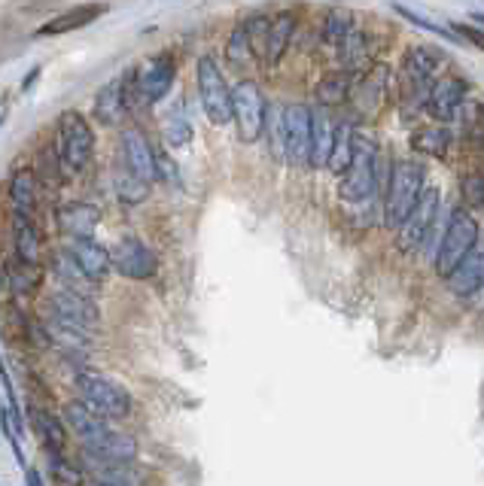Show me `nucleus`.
Wrapping results in <instances>:
<instances>
[{
	"instance_id": "dca6fc26",
	"label": "nucleus",
	"mask_w": 484,
	"mask_h": 486,
	"mask_svg": "<svg viewBox=\"0 0 484 486\" xmlns=\"http://www.w3.org/2000/svg\"><path fill=\"white\" fill-rule=\"evenodd\" d=\"M64 253L74 258V265L80 267L92 283L107 280L110 271H114V265H110V249L101 247L98 240H71Z\"/></svg>"
},
{
	"instance_id": "f257e3e1",
	"label": "nucleus",
	"mask_w": 484,
	"mask_h": 486,
	"mask_svg": "<svg viewBox=\"0 0 484 486\" xmlns=\"http://www.w3.org/2000/svg\"><path fill=\"white\" fill-rule=\"evenodd\" d=\"M92 155H94V131L89 119L76 110H64L55 125V161L62 177L64 173L85 170Z\"/></svg>"
},
{
	"instance_id": "4468645a",
	"label": "nucleus",
	"mask_w": 484,
	"mask_h": 486,
	"mask_svg": "<svg viewBox=\"0 0 484 486\" xmlns=\"http://www.w3.org/2000/svg\"><path fill=\"white\" fill-rule=\"evenodd\" d=\"M311 116L314 110L305 103L283 107V131H287V161L296 168H308L311 159Z\"/></svg>"
},
{
	"instance_id": "9d476101",
	"label": "nucleus",
	"mask_w": 484,
	"mask_h": 486,
	"mask_svg": "<svg viewBox=\"0 0 484 486\" xmlns=\"http://www.w3.org/2000/svg\"><path fill=\"white\" fill-rule=\"evenodd\" d=\"M110 265H114L116 274H123L125 280H150L159 271V258L141 238L128 234V238H119L110 249Z\"/></svg>"
},
{
	"instance_id": "79ce46f5",
	"label": "nucleus",
	"mask_w": 484,
	"mask_h": 486,
	"mask_svg": "<svg viewBox=\"0 0 484 486\" xmlns=\"http://www.w3.org/2000/svg\"><path fill=\"white\" fill-rule=\"evenodd\" d=\"M454 37H463V40H469L475 49H484V31L479 28H472V24H460V22H454Z\"/></svg>"
},
{
	"instance_id": "1a4fd4ad",
	"label": "nucleus",
	"mask_w": 484,
	"mask_h": 486,
	"mask_svg": "<svg viewBox=\"0 0 484 486\" xmlns=\"http://www.w3.org/2000/svg\"><path fill=\"white\" fill-rule=\"evenodd\" d=\"M475 243H479V222H475V216L457 210V213L451 216V222H448L442 243H439L436 274H439V277H448V274H451L454 267L472 253Z\"/></svg>"
},
{
	"instance_id": "49530a36",
	"label": "nucleus",
	"mask_w": 484,
	"mask_h": 486,
	"mask_svg": "<svg viewBox=\"0 0 484 486\" xmlns=\"http://www.w3.org/2000/svg\"><path fill=\"white\" fill-rule=\"evenodd\" d=\"M92 486H104V483H92Z\"/></svg>"
},
{
	"instance_id": "a19ab883",
	"label": "nucleus",
	"mask_w": 484,
	"mask_h": 486,
	"mask_svg": "<svg viewBox=\"0 0 484 486\" xmlns=\"http://www.w3.org/2000/svg\"><path fill=\"white\" fill-rule=\"evenodd\" d=\"M481 112H484L481 103H475V101L466 98V101L460 103V107L454 110V116H451V119H454V122H460V125H472L475 119H481Z\"/></svg>"
},
{
	"instance_id": "e433bc0d",
	"label": "nucleus",
	"mask_w": 484,
	"mask_h": 486,
	"mask_svg": "<svg viewBox=\"0 0 484 486\" xmlns=\"http://www.w3.org/2000/svg\"><path fill=\"white\" fill-rule=\"evenodd\" d=\"M189 137H193V125H189V116H183V110H171L165 116V141L180 150V146L189 143Z\"/></svg>"
},
{
	"instance_id": "473e14b6",
	"label": "nucleus",
	"mask_w": 484,
	"mask_h": 486,
	"mask_svg": "<svg viewBox=\"0 0 484 486\" xmlns=\"http://www.w3.org/2000/svg\"><path fill=\"white\" fill-rule=\"evenodd\" d=\"M226 58H229V64H235V67H250V64H253L256 52H253V46H250V37H247L244 24H238V28L229 34Z\"/></svg>"
},
{
	"instance_id": "6e6552de",
	"label": "nucleus",
	"mask_w": 484,
	"mask_h": 486,
	"mask_svg": "<svg viewBox=\"0 0 484 486\" xmlns=\"http://www.w3.org/2000/svg\"><path fill=\"white\" fill-rule=\"evenodd\" d=\"M268 103L265 94L253 80H241L232 89V119H235L241 143H256L265 134Z\"/></svg>"
},
{
	"instance_id": "2eb2a0df",
	"label": "nucleus",
	"mask_w": 484,
	"mask_h": 486,
	"mask_svg": "<svg viewBox=\"0 0 484 486\" xmlns=\"http://www.w3.org/2000/svg\"><path fill=\"white\" fill-rule=\"evenodd\" d=\"M390 80H393V73H390V67H387V64L369 67L357 89H351L353 107H357L360 116H378V112L384 110L387 94H390Z\"/></svg>"
},
{
	"instance_id": "412c9836",
	"label": "nucleus",
	"mask_w": 484,
	"mask_h": 486,
	"mask_svg": "<svg viewBox=\"0 0 484 486\" xmlns=\"http://www.w3.org/2000/svg\"><path fill=\"white\" fill-rule=\"evenodd\" d=\"M125 76L101 85L98 94H94V119L104 122V125H116V122L125 119Z\"/></svg>"
},
{
	"instance_id": "39448f33",
	"label": "nucleus",
	"mask_w": 484,
	"mask_h": 486,
	"mask_svg": "<svg viewBox=\"0 0 484 486\" xmlns=\"http://www.w3.org/2000/svg\"><path fill=\"white\" fill-rule=\"evenodd\" d=\"M423 189V168L418 161H396L390 170V182H387V201H384V225L387 228H400L405 216L414 210L420 201Z\"/></svg>"
},
{
	"instance_id": "c756f323",
	"label": "nucleus",
	"mask_w": 484,
	"mask_h": 486,
	"mask_svg": "<svg viewBox=\"0 0 484 486\" xmlns=\"http://www.w3.org/2000/svg\"><path fill=\"white\" fill-rule=\"evenodd\" d=\"M411 146L423 155H433V159H442L451 146V134L448 128H439V125H430V128H420V131L411 134Z\"/></svg>"
},
{
	"instance_id": "72a5a7b5",
	"label": "nucleus",
	"mask_w": 484,
	"mask_h": 486,
	"mask_svg": "<svg viewBox=\"0 0 484 486\" xmlns=\"http://www.w3.org/2000/svg\"><path fill=\"white\" fill-rule=\"evenodd\" d=\"M265 131H268V141H272V152L278 161H287V131H283V107H268V116H265Z\"/></svg>"
},
{
	"instance_id": "423d86ee",
	"label": "nucleus",
	"mask_w": 484,
	"mask_h": 486,
	"mask_svg": "<svg viewBox=\"0 0 484 486\" xmlns=\"http://www.w3.org/2000/svg\"><path fill=\"white\" fill-rule=\"evenodd\" d=\"M378 186V146L371 137L357 134L353 137V155L348 170L341 173V198L348 204H362L369 201L371 192Z\"/></svg>"
},
{
	"instance_id": "cd10ccee",
	"label": "nucleus",
	"mask_w": 484,
	"mask_h": 486,
	"mask_svg": "<svg viewBox=\"0 0 484 486\" xmlns=\"http://www.w3.org/2000/svg\"><path fill=\"white\" fill-rule=\"evenodd\" d=\"M52 274L58 277L62 289H71V292H80V295H89L94 289V283L74 265V258L67 253H58L55 258H52Z\"/></svg>"
},
{
	"instance_id": "f3484780",
	"label": "nucleus",
	"mask_w": 484,
	"mask_h": 486,
	"mask_svg": "<svg viewBox=\"0 0 484 486\" xmlns=\"http://www.w3.org/2000/svg\"><path fill=\"white\" fill-rule=\"evenodd\" d=\"M58 225L71 240H94V231L101 225V210L94 204L71 201L58 210Z\"/></svg>"
},
{
	"instance_id": "0eeeda50",
	"label": "nucleus",
	"mask_w": 484,
	"mask_h": 486,
	"mask_svg": "<svg viewBox=\"0 0 484 486\" xmlns=\"http://www.w3.org/2000/svg\"><path fill=\"white\" fill-rule=\"evenodd\" d=\"M195 85H198V98H202L204 116L213 122V125H229L232 122V89L226 83V76L217 67V61L211 55H202L195 64Z\"/></svg>"
},
{
	"instance_id": "c9c22d12",
	"label": "nucleus",
	"mask_w": 484,
	"mask_h": 486,
	"mask_svg": "<svg viewBox=\"0 0 484 486\" xmlns=\"http://www.w3.org/2000/svg\"><path fill=\"white\" fill-rule=\"evenodd\" d=\"M37 429L43 441H46L49 456H62L64 450V423H58L55 416H49L46 411H37Z\"/></svg>"
},
{
	"instance_id": "393cba45",
	"label": "nucleus",
	"mask_w": 484,
	"mask_h": 486,
	"mask_svg": "<svg viewBox=\"0 0 484 486\" xmlns=\"http://www.w3.org/2000/svg\"><path fill=\"white\" fill-rule=\"evenodd\" d=\"M85 468H92L94 483L104 486H143L141 471L134 465H107V462H94V459L85 456Z\"/></svg>"
},
{
	"instance_id": "f03ea898",
	"label": "nucleus",
	"mask_w": 484,
	"mask_h": 486,
	"mask_svg": "<svg viewBox=\"0 0 484 486\" xmlns=\"http://www.w3.org/2000/svg\"><path fill=\"white\" fill-rule=\"evenodd\" d=\"M177 64L171 55H153L141 67L125 76V107L132 110H150L153 103L165 101L171 85H174Z\"/></svg>"
},
{
	"instance_id": "4c0bfd02",
	"label": "nucleus",
	"mask_w": 484,
	"mask_h": 486,
	"mask_svg": "<svg viewBox=\"0 0 484 486\" xmlns=\"http://www.w3.org/2000/svg\"><path fill=\"white\" fill-rule=\"evenodd\" d=\"M34 286H37V267H28V265H22L15 271H10V289L13 292H31Z\"/></svg>"
},
{
	"instance_id": "5701e85b",
	"label": "nucleus",
	"mask_w": 484,
	"mask_h": 486,
	"mask_svg": "<svg viewBox=\"0 0 484 486\" xmlns=\"http://www.w3.org/2000/svg\"><path fill=\"white\" fill-rule=\"evenodd\" d=\"M10 204H13V213L19 216H28L34 219V210H37V195H40V186H37V173L34 170H15L13 180H10Z\"/></svg>"
},
{
	"instance_id": "58836bf2",
	"label": "nucleus",
	"mask_w": 484,
	"mask_h": 486,
	"mask_svg": "<svg viewBox=\"0 0 484 486\" xmlns=\"http://www.w3.org/2000/svg\"><path fill=\"white\" fill-rule=\"evenodd\" d=\"M396 13L402 15V19H409L414 28H420V31H430V34H436V37H445V40H454V34L451 31H445V28H439V24H433V22H427L423 15H418V13H411V10H405V6H393Z\"/></svg>"
},
{
	"instance_id": "9b49d317",
	"label": "nucleus",
	"mask_w": 484,
	"mask_h": 486,
	"mask_svg": "<svg viewBox=\"0 0 484 486\" xmlns=\"http://www.w3.org/2000/svg\"><path fill=\"white\" fill-rule=\"evenodd\" d=\"M439 207H442V195H439V189L427 186L420 195V201L414 204V210L405 216V222L400 225V249L402 253H414V249L423 247V240H427L430 234V225L436 222V213Z\"/></svg>"
},
{
	"instance_id": "bb28decb",
	"label": "nucleus",
	"mask_w": 484,
	"mask_h": 486,
	"mask_svg": "<svg viewBox=\"0 0 484 486\" xmlns=\"http://www.w3.org/2000/svg\"><path fill=\"white\" fill-rule=\"evenodd\" d=\"M101 13H104V6H76V10L58 15V19H52L49 24H43L37 31V37H55V34L76 31V28H83V24H89L92 19H98Z\"/></svg>"
},
{
	"instance_id": "aec40b11",
	"label": "nucleus",
	"mask_w": 484,
	"mask_h": 486,
	"mask_svg": "<svg viewBox=\"0 0 484 486\" xmlns=\"http://www.w3.org/2000/svg\"><path fill=\"white\" fill-rule=\"evenodd\" d=\"M332 143H335V122L326 110H317L311 116V168H326L332 155Z\"/></svg>"
},
{
	"instance_id": "c03bdc74",
	"label": "nucleus",
	"mask_w": 484,
	"mask_h": 486,
	"mask_svg": "<svg viewBox=\"0 0 484 486\" xmlns=\"http://www.w3.org/2000/svg\"><path fill=\"white\" fill-rule=\"evenodd\" d=\"M37 76H40V67H31V73H28V80L22 83V89H31V85H34V80H37Z\"/></svg>"
},
{
	"instance_id": "2f4dec72",
	"label": "nucleus",
	"mask_w": 484,
	"mask_h": 486,
	"mask_svg": "<svg viewBox=\"0 0 484 486\" xmlns=\"http://www.w3.org/2000/svg\"><path fill=\"white\" fill-rule=\"evenodd\" d=\"M351 31H353L351 10H341V6H335V10L326 15V22H323V43H326V46H332V49H339Z\"/></svg>"
},
{
	"instance_id": "a878e982",
	"label": "nucleus",
	"mask_w": 484,
	"mask_h": 486,
	"mask_svg": "<svg viewBox=\"0 0 484 486\" xmlns=\"http://www.w3.org/2000/svg\"><path fill=\"white\" fill-rule=\"evenodd\" d=\"M339 55H341V64H344V71H348V76L366 71V67H369V37H366V31L353 28L339 46Z\"/></svg>"
},
{
	"instance_id": "20e7f679",
	"label": "nucleus",
	"mask_w": 484,
	"mask_h": 486,
	"mask_svg": "<svg viewBox=\"0 0 484 486\" xmlns=\"http://www.w3.org/2000/svg\"><path fill=\"white\" fill-rule=\"evenodd\" d=\"M76 402L85 404L94 416L101 420H125L134 411V402L128 395V389L116 380L98 374V371H83L76 377Z\"/></svg>"
},
{
	"instance_id": "f704fd0d",
	"label": "nucleus",
	"mask_w": 484,
	"mask_h": 486,
	"mask_svg": "<svg viewBox=\"0 0 484 486\" xmlns=\"http://www.w3.org/2000/svg\"><path fill=\"white\" fill-rule=\"evenodd\" d=\"M114 182H116L119 201H125V204H143L146 198H150V186H146V182H141V180H134L125 168L116 170Z\"/></svg>"
},
{
	"instance_id": "a211bd4d",
	"label": "nucleus",
	"mask_w": 484,
	"mask_h": 486,
	"mask_svg": "<svg viewBox=\"0 0 484 486\" xmlns=\"http://www.w3.org/2000/svg\"><path fill=\"white\" fill-rule=\"evenodd\" d=\"M466 101V83L457 80V76H442V80L433 83L427 98V110L433 112L436 119H451L454 110Z\"/></svg>"
},
{
	"instance_id": "a18cd8bd",
	"label": "nucleus",
	"mask_w": 484,
	"mask_h": 486,
	"mask_svg": "<svg viewBox=\"0 0 484 486\" xmlns=\"http://www.w3.org/2000/svg\"><path fill=\"white\" fill-rule=\"evenodd\" d=\"M472 22H479L481 28H484V13H475V15H472Z\"/></svg>"
},
{
	"instance_id": "7c9ffc66",
	"label": "nucleus",
	"mask_w": 484,
	"mask_h": 486,
	"mask_svg": "<svg viewBox=\"0 0 484 486\" xmlns=\"http://www.w3.org/2000/svg\"><path fill=\"white\" fill-rule=\"evenodd\" d=\"M351 98V76L348 73H330L317 85V101L323 107H339Z\"/></svg>"
},
{
	"instance_id": "4be33fe9",
	"label": "nucleus",
	"mask_w": 484,
	"mask_h": 486,
	"mask_svg": "<svg viewBox=\"0 0 484 486\" xmlns=\"http://www.w3.org/2000/svg\"><path fill=\"white\" fill-rule=\"evenodd\" d=\"M13 247L15 258L28 267H40V231L28 216L13 213Z\"/></svg>"
},
{
	"instance_id": "7ed1b4c3",
	"label": "nucleus",
	"mask_w": 484,
	"mask_h": 486,
	"mask_svg": "<svg viewBox=\"0 0 484 486\" xmlns=\"http://www.w3.org/2000/svg\"><path fill=\"white\" fill-rule=\"evenodd\" d=\"M101 323V310L94 298L71 289H52L46 295V326L49 328H62V332L89 337Z\"/></svg>"
},
{
	"instance_id": "f8f14e48",
	"label": "nucleus",
	"mask_w": 484,
	"mask_h": 486,
	"mask_svg": "<svg viewBox=\"0 0 484 486\" xmlns=\"http://www.w3.org/2000/svg\"><path fill=\"white\" fill-rule=\"evenodd\" d=\"M64 423H67V429H71V435L83 444V453H98V450L114 438L110 423L94 416L89 407L80 402L64 404Z\"/></svg>"
},
{
	"instance_id": "ddd939ff",
	"label": "nucleus",
	"mask_w": 484,
	"mask_h": 486,
	"mask_svg": "<svg viewBox=\"0 0 484 486\" xmlns=\"http://www.w3.org/2000/svg\"><path fill=\"white\" fill-rule=\"evenodd\" d=\"M119 143H123V168L132 173L134 180L146 182V186L159 182V170H155V152H153V146L143 137L141 128H134V125L123 128Z\"/></svg>"
},
{
	"instance_id": "c85d7f7f",
	"label": "nucleus",
	"mask_w": 484,
	"mask_h": 486,
	"mask_svg": "<svg viewBox=\"0 0 484 486\" xmlns=\"http://www.w3.org/2000/svg\"><path fill=\"white\" fill-rule=\"evenodd\" d=\"M353 131L351 122H341V125H335V143H332V155H330V164H326V170L332 173H344L351 164V155H353Z\"/></svg>"
},
{
	"instance_id": "ea45409f",
	"label": "nucleus",
	"mask_w": 484,
	"mask_h": 486,
	"mask_svg": "<svg viewBox=\"0 0 484 486\" xmlns=\"http://www.w3.org/2000/svg\"><path fill=\"white\" fill-rule=\"evenodd\" d=\"M463 198L472 207H484V177H466L463 180Z\"/></svg>"
},
{
	"instance_id": "37998d69",
	"label": "nucleus",
	"mask_w": 484,
	"mask_h": 486,
	"mask_svg": "<svg viewBox=\"0 0 484 486\" xmlns=\"http://www.w3.org/2000/svg\"><path fill=\"white\" fill-rule=\"evenodd\" d=\"M25 474H28V483L31 486H43V477L37 474V468H25Z\"/></svg>"
},
{
	"instance_id": "b1692460",
	"label": "nucleus",
	"mask_w": 484,
	"mask_h": 486,
	"mask_svg": "<svg viewBox=\"0 0 484 486\" xmlns=\"http://www.w3.org/2000/svg\"><path fill=\"white\" fill-rule=\"evenodd\" d=\"M292 31H296V19H292V13H281L278 19L268 22V37H265V49L262 55L268 64H278V61L283 58V52L290 49L292 43Z\"/></svg>"
},
{
	"instance_id": "6ab92c4d",
	"label": "nucleus",
	"mask_w": 484,
	"mask_h": 486,
	"mask_svg": "<svg viewBox=\"0 0 484 486\" xmlns=\"http://www.w3.org/2000/svg\"><path fill=\"white\" fill-rule=\"evenodd\" d=\"M445 283H448V289H451L454 295H460V298L463 295L479 292L484 286V249L475 247L472 253L445 277Z\"/></svg>"
}]
</instances>
